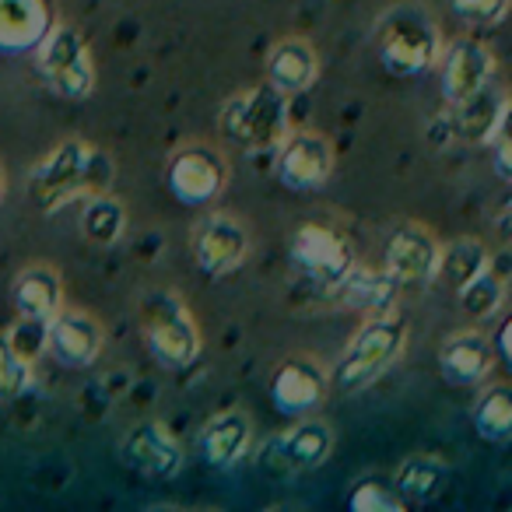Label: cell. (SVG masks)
I'll use <instances>...</instances> for the list:
<instances>
[{
	"label": "cell",
	"instance_id": "cell-1",
	"mask_svg": "<svg viewBox=\"0 0 512 512\" xmlns=\"http://www.w3.org/2000/svg\"><path fill=\"white\" fill-rule=\"evenodd\" d=\"M109 179H113V162L106 158V151L81 137H67L32 172L29 193L32 204L43 214H57L60 207L74 204L78 197L106 193Z\"/></svg>",
	"mask_w": 512,
	"mask_h": 512
},
{
	"label": "cell",
	"instance_id": "cell-2",
	"mask_svg": "<svg viewBox=\"0 0 512 512\" xmlns=\"http://www.w3.org/2000/svg\"><path fill=\"white\" fill-rule=\"evenodd\" d=\"M442 29L418 0L383 11L376 22V57L397 78H421L439 64Z\"/></svg>",
	"mask_w": 512,
	"mask_h": 512
},
{
	"label": "cell",
	"instance_id": "cell-3",
	"mask_svg": "<svg viewBox=\"0 0 512 512\" xmlns=\"http://www.w3.org/2000/svg\"><path fill=\"white\" fill-rule=\"evenodd\" d=\"M407 348V320L397 309L369 313V320L355 330L334 369V383L344 393H358L372 386Z\"/></svg>",
	"mask_w": 512,
	"mask_h": 512
},
{
	"label": "cell",
	"instance_id": "cell-4",
	"mask_svg": "<svg viewBox=\"0 0 512 512\" xmlns=\"http://www.w3.org/2000/svg\"><path fill=\"white\" fill-rule=\"evenodd\" d=\"M288 95H281L274 85H253L246 92L232 95L221 106L218 130L232 148L239 151H264L278 148V141L288 134Z\"/></svg>",
	"mask_w": 512,
	"mask_h": 512
},
{
	"label": "cell",
	"instance_id": "cell-5",
	"mask_svg": "<svg viewBox=\"0 0 512 512\" xmlns=\"http://www.w3.org/2000/svg\"><path fill=\"white\" fill-rule=\"evenodd\" d=\"M36 71L43 85L50 88L57 99L67 102H85L95 92V57L88 50V39L81 29L57 22L36 50Z\"/></svg>",
	"mask_w": 512,
	"mask_h": 512
},
{
	"label": "cell",
	"instance_id": "cell-6",
	"mask_svg": "<svg viewBox=\"0 0 512 512\" xmlns=\"http://www.w3.org/2000/svg\"><path fill=\"white\" fill-rule=\"evenodd\" d=\"M141 327L148 351L165 369H186L200 355V327L190 306L172 292H148L141 299Z\"/></svg>",
	"mask_w": 512,
	"mask_h": 512
},
{
	"label": "cell",
	"instance_id": "cell-7",
	"mask_svg": "<svg viewBox=\"0 0 512 512\" xmlns=\"http://www.w3.org/2000/svg\"><path fill=\"white\" fill-rule=\"evenodd\" d=\"M288 256L299 267L302 278H309L320 288H334L344 274L355 264V249L337 228L320 225V221H306L292 232L288 242Z\"/></svg>",
	"mask_w": 512,
	"mask_h": 512
},
{
	"label": "cell",
	"instance_id": "cell-8",
	"mask_svg": "<svg viewBox=\"0 0 512 512\" xmlns=\"http://www.w3.org/2000/svg\"><path fill=\"white\" fill-rule=\"evenodd\" d=\"M228 183V162L221 151L207 144H186L165 165V186L179 204L204 207L214 204Z\"/></svg>",
	"mask_w": 512,
	"mask_h": 512
},
{
	"label": "cell",
	"instance_id": "cell-9",
	"mask_svg": "<svg viewBox=\"0 0 512 512\" xmlns=\"http://www.w3.org/2000/svg\"><path fill=\"white\" fill-rule=\"evenodd\" d=\"M190 253L193 264L207 274V278H225V274L239 271L249 256V228L232 214H207L197 221L190 235Z\"/></svg>",
	"mask_w": 512,
	"mask_h": 512
},
{
	"label": "cell",
	"instance_id": "cell-10",
	"mask_svg": "<svg viewBox=\"0 0 512 512\" xmlns=\"http://www.w3.org/2000/svg\"><path fill=\"white\" fill-rule=\"evenodd\" d=\"M330 453H334V428L306 414V418H299V425L274 435L260 449V460L267 470H278V474H306V470L323 467Z\"/></svg>",
	"mask_w": 512,
	"mask_h": 512
},
{
	"label": "cell",
	"instance_id": "cell-11",
	"mask_svg": "<svg viewBox=\"0 0 512 512\" xmlns=\"http://www.w3.org/2000/svg\"><path fill=\"white\" fill-rule=\"evenodd\" d=\"M278 179L288 190H320L334 172V148L323 134L313 130H288L278 141Z\"/></svg>",
	"mask_w": 512,
	"mask_h": 512
},
{
	"label": "cell",
	"instance_id": "cell-12",
	"mask_svg": "<svg viewBox=\"0 0 512 512\" xmlns=\"http://www.w3.org/2000/svg\"><path fill=\"white\" fill-rule=\"evenodd\" d=\"M46 348L64 369H85L106 348V330L85 309H64L46 320Z\"/></svg>",
	"mask_w": 512,
	"mask_h": 512
},
{
	"label": "cell",
	"instance_id": "cell-13",
	"mask_svg": "<svg viewBox=\"0 0 512 512\" xmlns=\"http://www.w3.org/2000/svg\"><path fill=\"white\" fill-rule=\"evenodd\" d=\"M120 453L130 470L151 477V481H169L186 463L183 446L162 421H141V425L130 428L120 442Z\"/></svg>",
	"mask_w": 512,
	"mask_h": 512
},
{
	"label": "cell",
	"instance_id": "cell-14",
	"mask_svg": "<svg viewBox=\"0 0 512 512\" xmlns=\"http://www.w3.org/2000/svg\"><path fill=\"white\" fill-rule=\"evenodd\" d=\"M495 71H498L495 53L484 43H477V39H453L439 53V81L446 102H460L467 95H474L477 88L495 81Z\"/></svg>",
	"mask_w": 512,
	"mask_h": 512
},
{
	"label": "cell",
	"instance_id": "cell-15",
	"mask_svg": "<svg viewBox=\"0 0 512 512\" xmlns=\"http://www.w3.org/2000/svg\"><path fill=\"white\" fill-rule=\"evenodd\" d=\"M449 106H453V113H449L446 127L463 144H488L509 123V95L495 81L477 88L467 99L449 102Z\"/></svg>",
	"mask_w": 512,
	"mask_h": 512
},
{
	"label": "cell",
	"instance_id": "cell-16",
	"mask_svg": "<svg viewBox=\"0 0 512 512\" xmlns=\"http://www.w3.org/2000/svg\"><path fill=\"white\" fill-rule=\"evenodd\" d=\"M327 372L323 365H316L313 358L295 355L288 362H281V369L271 379V400L278 407V414L285 418H306L327 397Z\"/></svg>",
	"mask_w": 512,
	"mask_h": 512
},
{
	"label": "cell",
	"instance_id": "cell-17",
	"mask_svg": "<svg viewBox=\"0 0 512 512\" xmlns=\"http://www.w3.org/2000/svg\"><path fill=\"white\" fill-rule=\"evenodd\" d=\"M439 239L421 225H400L390 235L383 253V267L397 278V285H428L439 267Z\"/></svg>",
	"mask_w": 512,
	"mask_h": 512
},
{
	"label": "cell",
	"instance_id": "cell-18",
	"mask_svg": "<svg viewBox=\"0 0 512 512\" xmlns=\"http://www.w3.org/2000/svg\"><path fill=\"white\" fill-rule=\"evenodd\" d=\"M53 25L57 15L50 0H0V53L22 57L39 50Z\"/></svg>",
	"mask_w": 512,
	"mask_h": 512
},
{
	"label": "cell",
	"instance_id": "cell-19",
	"mask_svg": "<svg viewBox=\"0 0 512 512\" xmlns=\"http://www.w3.org/2000/svg\"><path fill=\"white\" fill-rule=\"evenodd\" d=\"M320 78V53L309 39L288 36L278 39L267 53V85H274L281 95H302Z\"/></svg>",
	"mask_w": 512,
	"mask_h": 512
},
{
	"label": "cell",
	"instance_id": "cell-20",
	"mask_svg": "<svg viewBox=\"0 0 512 512\" xmlns=\"http://www.w3.org/2000/svg\"><path fill=\"white\" fill-rule=\"evenodd\" d=\"M200 449H204L207 467L214 470H232L235 463H242L253 449V421L246 411L232 407V411L214 414L200 432Z\"/></svg>",
	"mask_w": 512,
	"mask_h": 512
},
{
	"label": "cell",
	"instance_id": "cell-21",
	"mask_svg": "<svg viewBox=\"0 0 512 512\" xmlns=\"http://www.w3.org/2000/svg\"><path fill=\"white\" fill-rule=\"evenodd\" d=\"M330 292H337V299L348 309H358V313H386V309H397L400 299V285L386 267H362L351 264V271L337 281Z\"/></svg>",
	"mask_w": 512,
	"mask_h": 512
},
{
	"label": "cell",
	"instance_id": "cell-22",
	"mask_svg": "<svg viewBox=\"0 0 512 512\" xmlns=\"http://www.w3.org/2000/svg\"><path fill=\"white\" fill-rule=\"evenodd\" d=\"M11 302L29 323H46L64 306V281L50 264H32L11 281Z\"/></svg>",
	"mask_w": 512,
	"mask_h": 512
},
{
	"label": "cell",
	"instance_id": "cell-23",
	"mask_svg": "<svg viewBox=\"0 0 512 512\" xmlns=\"http://www.w3.org/2000/svg\"><path fill=\"white\" fill-rule=\"evenodd\" d=\"M439 369L446 383L470 386L481 383L491 372V341L481 330H456L442 341L439 348Z\"/></svg>",
	"mask_w": 512,
	"mask_h": 512
},
{
	"label": "cell",
	"instance_id": "cell-24",
	"mask_svg": "<svg viewBox=\"0 0 512 512\" xmlns=\"http://www.w3.org/2000/svg\"><path fill=\"white\" fill-rule=\"evenodd\" d=\"M491 264V253L481 239H456L439 249V267H435V281L446 285L449 292H460L467 281H474L484 267Z\"/></svg>",
	"mask_w": 512,
	"mask_h": 512
},
{
	"label": "cell",
	"instance_id": "cell-25",
	"mask_svg": "<svg viewBox=\"0 0 512 512\" xmlns=\"http://www.w3.org/2000/svg\"><path fill=\"white\" fill-rule=\"evenodd\" d=\"M78 225H81V235H85L92 246L109 249L127 232V207L116 197H109V193H92L85 211H81Z\"/></svg>",
	"mask_w": 512,
	"mask_h": 512
},
{
	"label": "cell",
	"instance_id": "cell-26",
	"mask_svg": "<svg viewBox=\"0 0 512 512\" xmlns=\"http://www.w3.org/2000/svg\"><path fill=\"white\" fill-rule=\"evenodd\" d=\"M446 484V463L439 456H407L393 474V491L400 498L411 502H425V498L439 495V488Z\"/></svg>",
	"mask_w": 512,
	"mask_h": 512
},
{
	"label": "cell",
	"instance_id": "cell-27",
	"mask_svg": "<svg viewBox=\"0 0 512 512\" xmlns=\"http://www.w3.org/2000/svg\"><path fill=\"white\" fill-rule=\"evenodd\" d=\"M474 428L488 442H509L512 435V390L509 383H491L474 404Z\"/></svg>",
	"mask_w": 512,
	"mask_h": 512
},
{
	"label": "cell",
	"instance_id": "cell-28",
	"mask_svg": "<svg viewBox=\"0 0 512 512\" xmlns=\"http://www.w3.org/2000/svg\"><path fill=\"white\" fill-rule=\"evenodd\" d=\"M456 299H460V309L470 316V320H488V316H495L498 306H502L505 281L498 278L495 267L488 264L474 281H467V285L456 292Z\"/></svg>",
	"mask_w": 512,
	"mask_h": 512
},
{
	"label": "cell",
	"instance_id": "cell-29",
	"mask_svg": "<svg viewBox=\"0 0 512 512\" xmlns=\"http://www.w3.org/2000/svg\"><path fill=\"white\" fill-rule=\"evenodd\" d=\"M32 386V365L8 334H0V400L22 397Z\"/></svg>",
	"mask_w": 512,
	"mask_h": 512
},
{
	"label": "cell",
	"instance_id": "cell-30",
	"mask_svg": "<svg viewBox=\"0 0 512 512\" xmlns=\"http://www.w3.org/2000/svg\"><path fill=\"white\" fill-rule=\"evenodd\" d=\"M348 505L355 512H400L404 509V498L393 491V484H383L379 477H362L351 488Z\"/></svg>",
	"mask_w": 512,
	"mask_h": 512
},
{
	"label": "cell",
	"instance_id": "cell-31",
	"mask_svg": "<svg viewBox=\"0 0 512 512\" xmlns=\"http://www.w3.org/2000/svg\"><path fill=\"white\" fill-rule=\"evenodd\" d=\"M453 11L470 25H498L509 11V0H456Z\"/></svg>",
	"mask_w": 512,
	"mask_h": 512
},
{
	"label": "cell",
	"instance_id": "cell-32",
	"mask_svg": "<svg viewBox=\"0 0 512 512\" xmlns=\"http://www.w3.org/2000/svg\"><path fill=\"white\" fill-rule=\"evenodd\" d=\"M488 148H495V169H498V179H509V123L498 130L495 137L488 141Z\"/></svg>",
	"mask_w": 512,
	"mask_h": 512
},
{
	"label": "cell",
	"instance_id": "cell-33",
	"mask_svg": "<svg viewBox=\"0 0 512 512\" xmlns=\"http://www.w3.org/2000/svg\"><path fill=\"white\" fill-rule=\"evenodd\" d=\"M498 355H502L505 362H509V355H512V348H509V323H502V327H498Z\"/></svg>",
	"mask_w": 512,
	"mask_h": 512
},
{
	"label": "cell",
	"instance_id": "cell-34",
	"mask_svg": "<svg viewBox=\"0 0 512 512\" xmlns=\"http://www.w3.org/2000/svg\"><path fill=\"white\" fill-rule=\"evenodd\" d=\"M0 197H4V172H0Z\"/></svg>",
	"mask_w": 512,
	"mask_h": 512
},
{
	"label": "cell",
	"instance_id": "cell-35",
	"mask_svg": "<svg viewBox=\"0 0 512 512\" xmlns=\"http://www.w3.org/2000/svg\"><path fill=\"white\" fill-rule=\"evenodd\" d=\"M453 4H456V0H453Z\"/></svg>",
	"mask_w": 512,
	"mask_h": 512
}]
</instances>
